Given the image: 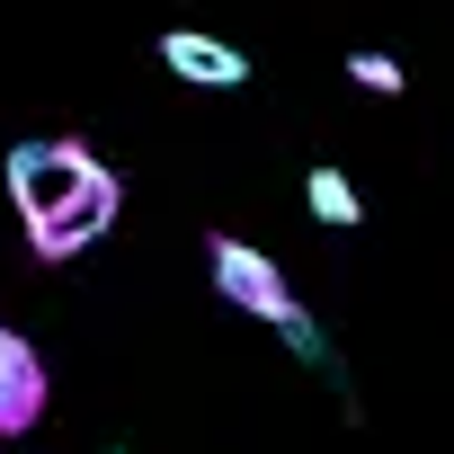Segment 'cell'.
<instances>
[{
    "instance_id": "obj_3",
    "label": "cell",
    "mask_w": 454,
    "mask_h": 454,
    "mask_svg": "<svg viewBox=\"0 0 454 454\" xmlns=\"http://www.w3.org/2000/svg\"><path fill=\"white\" fill-rule=\"evenodd\" d=\"M45 419V356L0 321V436H27Z\"/></svg>"
},
{
    "instance_id": "obj_6",
    "label": "cell",
    "mask_w": 454,
    "mask_h": 454,
    "mask_svg": "<svg viewBox=\"0 0 454 454\" xmlns=\"http://www.w3.org/2000/svg\"><path fill=\"white\" fill-rule=\"evenodd\" d=\"M348 81L374 90V98H392V90H401V63H392V54H348Z\"/></svg>"
},
{
    "instance_id": "obj_4",
    "label": "cell",
    "mask_w": 454,
    "mask_h": 454,
    "mask_svg": "<svg viewBox=\"0 0 454 454\" xmlns=\"http://www.w3.org/2000/svg\"><path fill=\"white\" fill-rule=\"evenodd\" d=\"M160 63H169L178 81H196V90H241V81H250V54L223 45V36H205V27H169V36H160Z\"/></svg>"
},
{
    "instance_id": "obj_2",
    "label": "cell",
    "mask_w": 454,
    "mask_h": 454,
    "mask_svg": "<svg viewBox=\"0 0 454 454\" xmlns=\"http://www.w3.org/2000/svg\"><path fill=\"white\" fill-rule=\"evenodd\" d=\"M205 277H214V294H223V303H241V312L277 321L303 356H321V330L303 321V303H294V286L277 277V259H268V250H250V241H232V232H214V241H205Z\"/></svg>"
},
{
    "instance_id": "obj_5",
    "label": "cell",
    "mask_w": 454,
    "mask_h": 454,
    "mask_svg": "<svg viewBox=\"0 0 454 454\" xmlns=\"http://www.w3.org/2000/svg\"><path fill=\"white\" fill-rule=\"evenodd\" d=\"M303 205H312V223H330V232L365 223V196L348 187V169H303Z\"/></svg>"
},
{
    "instance_id": "obj_1",
    "label": "cell",
    "mask_w": 454,
    "mask_h": 454,
    "mask_svg": "<svg viewBox=\"0 0 454 454\" xmlns=\"http://www.w3.org/2000/svg\"><path fill=\"white\" fill-rule=\"evenodd\" d=\"M10 205L27 223L36 259H81L107 223L125 214V187H116V169L81 134H36V143L10 152Z\"/></svg>"
},
{
    "instance_id": "obj_7",
    "label": "cell",
    "mask_w": 454,
    "mask_h": 454,
    "mask_svg": "<svg viewBox=\"0 0 454 454\" xmlns=\"http://www.w3.org/2000/svg\"><path fill=\"white\" fill-rule=\"evenodd\" d=\"M116 454H125V445H116Z\"/></svg>"
}]
</instances>
